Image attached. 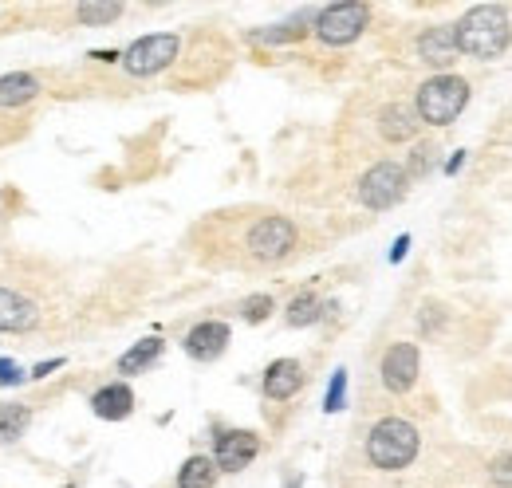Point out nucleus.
I'll list each match as a JSON object with an SVG mask.
<instances>
[{
    "mask_svg": "<svg viewBox=\"0 0 512 488\" xmlns=\"http://www.w3.org/2000/svg\"><path fill=\"white\" fill-rule=\"evenodd\" d=\"M512 44V16L505 4H473L457 20V52L465 60H501Z\"/></svg>",
    "mask_w": 512,
    "mask_h": 488,
    "instance_id": "nucleus-1",
    "label": "nucleus"
},
{
    "mask_svg": "<svg viewBox=\"0 0 512 488\" xmlns=\"http://www.w3.org/2000/svg\"><path fill=\"white\" fill-rule=\"evenodd\" d=\"M473 99V83L457 71H438V75H426L418 87H414V115L422 126H453V122L465 115Z\"/></svg>",
    "mask_w": 512,
    "mask_h": 488,
    "instance_id": "nucleus-2",
    "label": "nucleus"
},
{
    "mask_svg": "<svg viewBox=\"0 0 512 488\" xmlns=\"http://www.w3.org/2000/svg\"><path fill=\"white\" fill-rule=\"evenodd\" d=\"M418 453H422V433L414 422H406V418H379L371 433H367V461L375 465V469H383V473H402V469H410L414 461H418Z\"/></svg>",
    "mask_w": 512,
    "mask_h": 488,
    "instance_id": "nucleus-3",
    "label": "nucleus"
},
{
    "mask_svg": "<svg viewBox=\"0 0 512 488\" xmlns=\"http://www.w3.org/2000/svg\"><path fill=\"white\" fill-rule=\"evenodd\" d=\"M371 24V4H359V0H339V4H327L316 12L312 20V32L320 36V44L327 48H347L355 44Z\"/></svg>",
    "mask_w": 512,
    "mask_h": 488,
    "instance_id": "nucleus-4",
    "label": "nucleus"
},
{
    "mask_svg": "<svg viewBox=\"0 0 512 488\" xmlns=\"http://www.w3.org/2000/svg\"><path fill=\"white\" fill-rule=\"evenodd\" d=\"M406 193H410V178H406L402 162H394V158L375 162V166L359 178V185H355L359 205H363V209H371V213H386V209H394L398 201H406Z\"/></svg>",
    "mask_w": 512,
    "mask_h": 488,
    "instance_id": "nucleus-5",
    "label": "nucleus"
},
{
    "mask_svg": "<svg viewBox=\"0 0 512 488\" xmlns=\"http://www.w3.org/2000/svg\"><path fill=\"white\" fill-rule=\"evenodd\" d=\"M296 244H300V229L288 217H280V213L256 217L253 225H249V233H245V248H249V256L260 260V264L288 260L296 252Z\"/></svg>",
    "mask_w": 512,
    "mask_h": 488,
    "instance_id": "nucleus-6",
    "label": "nucleus"
},
{
    "mask_svg": "<svg viewBox=\"0 0 512 488\" xmlns=\"http://www.w3.org/2000/svg\"><path fill=\"white\" fill-rule=\"evenodd\" d=\"M178 52H182V40L174 32H150V36H138L127 52H123L119 63H123V71L134 75V79H150V75L166 71L170 63L178 60Z\"/></svg>",
    "mask_w": 512,
    "mask_h": 488,
    "instance_id": "nucleus-7",
    "label": "nucleus"
},
{
    "mask_svg": "<svg viewBox=\"0 0 512 488\" xmlns=\"http://www.w3.org/2000/svg\"><path fill=\"white\" fill-rule=\"evenodd\" d=\"M414 56H418V63H426L434 75L453 71V63L461 60V52H457V20L426 24L418 32V40H414Z\"/></svg>",
    "mask_w": 512,
    "mask_h": 488,
    "instance_id": "nucleus-8",
    "label": "nucleus"
},
{
    "mask_svg": "<svg viewBox=\"0 0 512 488\" xmlns=\"http://www.w3.org/2000/svg\"><path fill=\"white\" fill-rule=\"evenodd\" d=\"M379 374H383V386L390 394H410L414 382H418V374H422V355H418V347L406 343V339L390 343L383 363H379Z\"/></svg>",
    "mask_w": 512,
    "mask_h": 488,
    "instance_id": "nucleus-9",
    "label": "nucleus"
},
{
    "mask_svg": "<svg viewBox=\"0 0 512 488\" xmlns=\"http://www.w3.org/2000/svg\"><path fill=\"white\" fill-rule=\"evenodd\" d=\"M260 453V437L253 429H221L217 433V445H213V461L221 473H241L249 469Z\"/></svg>",
    "mask_w": 512,
    "mask_h": 488,
    "instance_id": "nucleus-10",
    "label": "nucleus"
},
{
    "mask_svg": "<svg viewBox=\"0 0 512 488\" xmlns=\"http://www.w3.org/2000/svg\"><path fill=\"white\" fill-rule=\"evenodd\" d=\"M182 347H186V355H190L193 363H213V359H221L225 347H229V323H221V319H201L197 327L186 331Z\"/></svg>",
    "mask_w": 512,
    "mask_h": 488,
    "instance_id": "nucleus-11",
    "label": "nucleus"
},
{
    "mask_svg": "<svg viewBox=\"0 0 512 488\" xmlns=\"http://www.w3.org/2000/svg\"><path fill=\"white\" fill-rule=\"evenodd\" d=\"M375 126H379V138H383L386 146H402V142H414L418 138V115H414V107H406V103H386L379 107V115H375Z\"/></svg>",
    "mask_w": 512,
    "mask_h": 488,
    "instance_id": "nucleus-12",
    "label": "nucleus"
},
{
    "mask_svg": "<svg viewBox=\"0 0 512 488\" xmlns=\"http://www.w3.org/2000/svg\"><path fill=\"white\" fill-rule=\"evenodd\" d=\"M300 386H304V366L296 363V359H276V363H268L264 382H260V390H264L268 402H288V398H296Z\"/></svg>",
    "mask_w": 512,
    "mask_h": 488,
    "instance_id": "nucleus-13",
    "label": "nucleus"
},
{
    "mask_svg": "<svg viewBox=\"0 0 512 488\" xmlns=\"http://www.w3.org/2000/svg\"><path fill=\"white\" fill-rule=\"evenodd\" d=\"M91 410L103 422H123V418H130V410H134V394H130L127 382H107V386H99L91 394Z\"/></svg>",
    "mask_w": 512,
    "mask_h": 488,
    "instance_id": "nucleus-14",
    "label": "nucleus"
},
{
    "mask_svg": "<svg viewBox=\"0 0 512 488\" xmlns=\"http://www.w3.org/2000/svg\"><path fill=\"white\" fill-rule=\"evenodd\" d=\"M36 323H40V311H36L32 300H24L12 288H0V331L20 335V331H32Z\"/></svg>",
    "mask_w": 512,
    "mask_h": 488,
    "instance_id": "nucleus-15",
    "label": "nucleus"
},
{
    "mask_svg": "<svg viewBox=\"0 0 512 488\" xmlns=\"http://www.w3.org/2000/svg\"><path fill=\"white\" fill-rule=\"evenodd\" d=\"M308 16H296V20H284V24H268V28H253L249 32V44L256 48H276V44H296L308 36Z\"/></svg>",
    "mask_w": 512,
    "mask_h": 488,
    "instance_id": "nucleus-16",
    "label": "nucleus"
},
{
    "mask_svg": "<svg viewBox=\"0 0 512 488\" xmlns=\"http://www.w3.org/2000/svg\"><path fill=\"white\" fill-rule=\"evenodd\" d=\"M40 95V83L36 75L28 71H12V75H0V107H24Z\"/></svg>",
    "mask_w": 512,
    "mask_h": 488,
    "instance_id": "nucleus-17",
    "label": "nucleus"
},
{
    "mask_svg": "<svg viewBox=\"0 0 512 488\" xmlns=\"http://www.w3.org/2000/svg\"><path fill=\"white\" fill-rule=\"evenodd\" d=\"M162 351H166V343H162L158 335H150V339L134 343L127 355L119 359V374H146L150 366L162 359Z\"/></svg>",
    "mask_w": 512,
    "mask_h": 488,
    "instance_id": "nucleus-18",
    "label": "nucleus"
},
{
    "mask_svg": "<svg viewBox=\"0 0 512 488\" xmlns=\"http://www.w3.org/2000/svg\"><path fill=\"white\" fill-rule=\"evenodd\" d=\"M217 477H221L217 461L205 457V453H197V457H190V461L178 469V488H213Z\"/></svg>",
    "mask_w": 512,
    "mask_h": 488,
    "instance_id": "nucleus-19",
    "label": "nucleus"
},
{
    "mask_svg": "<svg viewBox=\"0 0 512 488\" xmlns=\"http://www.w3.org/2000/svg\"><path fill=\"white\" fill-rule=\"evenodd\" d=\"M323 315H327V304H323L316 292H300L292 304H288V327H312V323H320Z\"/></svg>",
    "mask_w": 512,
    "mask_h": 488,
    "instance_id": "nucleus-20",
    "label": "nucleus"
},
{
    "mask_svg": "<svg viewBox=\"0 0 512 488\" xmlns=\"http://www.w3.org/2000/svg\"><path fill=\"white\" fill-rule=\"evenodd\" d=\"M438 166V146L434 142H414L410 146V154H406V162H402V170H406V178L410 182H422V178H430V170Z\"/></svg>",
    "mask_w": 512,
    "mask_h": 488,
    "instance_id": "nucleus-21",
    "label": "nucleus"
},
{
    "mask_svg": "<svg viewBox=\"0 0 512 488\" xmlns=\"http://www.w3.org/2000/svg\"><path fill=\"white\" fill-rule=\"evenodd\" d=\"M119 16H123V4H79V8H75V20L87 24V28L115 24Z\"/></svg>",
    "mask_w": 512,
    "mask_h": 488,
    "instance_id": "nucleus-22",
    "label": "nucleus"
},
{
    "mask_svg": "<svg viewBox=\"0 0 512 488\" xmlns=\"http://www.w3.org/2000/svg\"><path fill=\"white\" fill-rule=\"evenodd\" d=\"M28 406H0V441H12L28 429Z\"/></svg>",
    "mask_w": 512,
    "mask_h": 488,
    "instance_id": "nucleus-23",
    "label": "nucleus"
},
{
    "mask_svg": "<svg viewBox=\"0 0 512 488\" xmlns=\"http://www.w3.org/2000/svg\"><path fill=\"white\" fill-rule=\"evenodd\" d=\"M237 311H241V319H245V323H264V319L276 311V300H272V296H264V292H256V296H245V300L237 304Z\"/></svg>",
    "mask_w": 512,
    "mask_h": 488,
    "instance_id": "nucleus-24",
    "label": "nucleus"
},
{
    "mask_svg": "<svg viewBox=\"0 0 512 488\" xmlns=\"http://www.w3.org/2000/svg\"><path fill=\"white\" fill-rule=\"evenodd\" d=\"M343 402H347V370H335L331 386H327V398H323V410L335 414V410H343Z\"/></svg>",
    "mask_w": 512,
    "mask_h": 488,
    "instance_id": "nucleus-25",
    "label": "nucleus"
},
{
    "mask_svg": "<svg viewBox=\"0 0 512 488\" xmlns=\"http://www.w3.org/2000/svg\"><path fill=\"white\" fill-rule=\"evenodd\" d=\"M489 481L501 488H512V449L497 453V457L489 461Z\"/></svg>",
    "mask_w": 512,
    "mask_h": 488,
    "instance_id": "nucleus-26",
    "label": "nucleus"
},
{
    "mask_svg": "<svg viewBox=\"0 0 512 488\" xmlns=\"http://www.w3.org/2000/svg\"><path fill=\"white\" fill-rule=\"evenodd\" d=\"M418 327H422L426 335H438V331L446 327V307L426 304V307H422V315H418Z\"/></svg>",
    "mask_w": 512,
    "mask_h": 488,
    "instance_id": "nucleus-27",
    "label": "nucleus"
},
{
    "mask_svg": "<svg viewBox=\"0 0 512 488\" xmlns=\"http://www.w3.org/2000/svg\"><path fill=\"white\" fill-rule=\"evenodd\" d=\"M16 382H24V370L12 359H0V386H16Z\"/></svg>",
    "mask_w": 512,
    "mask_h": 488,
    "instance_id": "nucleus-28",
    "label": "nucleus"
},
{
    "mask_svg": "<svg viewBox=\"0 0 512 488\" xmlns=\"http://www.w3.org/2000/svg\"><path fill=\"white\" fill-rule=\"evenodd\" d=\"M406 248H410V237H398V241H394V248H390V264H398V260L406 256Z\"/></svg>",
    "mask_w": 512,
    "mask_h": 488,
    "instance_id": "nucleus-29",
    "label": "nucleus"
},
{
    "mask_svg": "<svg viewBox=\"0 0 512 488\" xmlns=\"http://www.w3.org/2000/svg\"><path fill=\"white\" fill-rule=\"evenodd\" d=\"M461 166H465V150H457V154L449 158V162H446V174H449V178H453V174H457Z\"/></svg>",
    "mask_w": 512,
    "mask_h": 488,
    "instance_id": "nucleus-30",
    "label": "nucleus"
},
{
    "mask_svg": "<svg viewBox=\"0 0 512 488\" xmlns=\"http://www.w3.org/2000/svg\"><path fill=\"white\" fill-rule=\"evenodd\" d=\"M56 366H64V359H52V363H40V366H36V370H32V374H36V378H44V374H52Z\"/></svg>",
    "mask_w": 512,
    "mask_h": 488,
    "instance_id": "nucleus-31",
    "label": "nucleus"
}]
</instances>
